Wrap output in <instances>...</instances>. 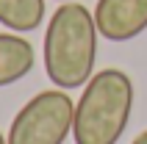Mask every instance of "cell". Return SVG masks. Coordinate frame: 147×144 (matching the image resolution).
I'll list each match as a JSON object with an SVG mask.
<instances>
[{"label":"cell","instance_id":"6da1fadb","mask_svg":"<svg viewBox=\"0 0 147 144\" xmlns=\"http://www.w3.org/2000/svg\"><path fill=\"white\" fill-rule=\"evenodd\" d=\"M97 22L86 6L64 3L50 17L45 31V72L58 89L86 86L94 75Z\"/></svg>","mask_w":147,"mask_h":144},{"label":"cell","instance_id":"7a4b0ae2","mask_svg":"<svg viewBox=\"0 0 147 144\" xmlns=\"http://www.w3.org/2000/svg\"><path fill=\"white\" fill-rule=\"evenodd\" d=\"M133 111V80L122 69H100L83 86L75 105V144H117Z\"/></svg>","mask_w":147,"mask_h":144},{"label":"cell","instance_id":"3957f363","mask_svg":"<svg viewBox=\"0 0 147 144\" xmlns=\"http://www.w3.org/2000/svg\"><path fill=\"white\" fill-rule=\"evenodd\" d=\"M75 103L64 89H47L17 111L8 128V144H64L72 133Z\"/></svg>","mask_w":147,"mask_h":144},{"label":"cell","instance_id":"277c9868","mask_svg":"<svg viewBox=\"0 0 147 144\" xmlns=\"http://www.w3.org/2000/svg\"><path fill=\"white\" fill-rule=\"evenodd\" d=\"M97 33L108 42H128L147 31V0H97Z\"/></svg>","mask_w":147,"mask_h":144},{"label":"cell","instance_id":"5b68a950","mask_svg":"<svg viewBox=\"0 0 147 144\" xmlns=\"http://www.w3.org/2000/svg\"><path fill=\"white\" fill-rule=\"evenodd\" d=\"M36 64L33 44L20 33H0V89L22 80Z\"/></svg>","mask_w":147,"mask_h":144},{"label":"cell","instance_id":"8992f818","mask_svg":"<svg viewBox=\"0 0 147 144\" xmlns=\"http://www.w3.org/2000/svg\"><path fill=\"white\" fill-rule=\"evenodd\" d=\"M45 20V0H0V25L8 31L28 33Z\"/></svg>","mask_w":147,"mask_h":144},{"label":"cell","instance_id":"52a82bcc","mask_svg":"<svg viewBox=\"0 0 147 144\" xmlns=\"http://www.w3.org/2000/svg\"><path fill=\"white\" fill-rule=\"evenodd\" d=\"M131 144H147V130H142V133H139L136 139H133Z\"/></svg>","mask_w":147,"mask_h":144},{"label":"cell","instance_id":"ba28073f","mask_svg":"<svg viewBox=\"0 0 147 144\" xmlns=\"http://www.w3.org/2000/svg\"><path fill=\"white\" fill-rule=\"evenodd\" d=\"M0 144H8V141H6V136H3V133H0Z\"/></svg>","mask_w":147,"mask_h":144}]
</instances>
